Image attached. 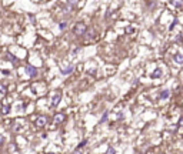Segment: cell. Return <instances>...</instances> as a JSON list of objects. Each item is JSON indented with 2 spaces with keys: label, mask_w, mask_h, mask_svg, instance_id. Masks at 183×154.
<instances>
[{
  "label": "cell",
  "mask_w": 183,
  "mask_h": 154,
  "mask_svg": "<svg viewBox=\"0 0 183 154\" xmlns=\"http://www.w3.org/2000/svg\"><path fill=\"white\" fill-rule=\"evenodd\" d=\"M76 3H77V0H69V4H70V6H74Z\"/></svg>",
  "instance_id": "cell-19"
},
{
  "label": "cell",
  "mask_w": 183,
  "mask_h": 154,
  "mask_svg": "<svg viewBox=\"0 0 183 154\" xmlns=\"http://www.w3.org/2000/svg\"><path fill=\"white\" fill-rule=\"evenodd\" d=\"M107 117H109V111H105L103 116H102V118H100V123H105L107 120Z\"/></svg>",
  "instance_id": "cell-13"
},
{
  "label": "cell",
  "mask_w": 183,
  "mask_h": 154,
  "mask_svg": "<svg viewBox=\"0 0 183 154\" xmlns=\"http://www.w3.org/2000/svg\"><path fill=\"white\" fill-rule=\"evenodd\" d=\"M169 96H170V90H167V88L166 90H162V93H160V99L162 100H166Z\"/></svg>",
  "instance_id": "cell-9"
},
{
  "label": "cell",
  "mask_w": 183,
  "mask_h": 154,
  "mask_svg": "<svg viewBox=\"0 0 183 154\" xmlns=\"http://www.w3.org/2000/svg\"><path fill=\"white\" fill-rule=\"evenodd\" d=\"M60 100H62V96H60V94H54V96L52 97L50 106H52V107H57V106H59V103H60Z\"/></svg>",
  "instance_id": "cell-3"
},
{
  "label": "cell",
  "mask_w": 183,
  "mask_h": 154,
  "mask_svg": "<svg viewBox=\"0 0 183 154\" xmlns=\"http://www.w3.org/2000/svg\"><path fill=\"white\" fill-rule=\"evenodd\" d=\"M66 27H67V22H65V20H63V22H60V23H59V29H60V30H65Z\"/></svg>",
  "instance_id": "cell-12"
},
{
  "label": "cell",
  "mask_w": 183,
  "mask_h": 154,
  "mask_svg": "<svg viewBox=\"0 0 183 154\" xmlns=\"http://www.w3.org/2000/svg\"><path fill=\"white\" fill-rule=\"evenodd\" d=\"M173 4H175L176 7H182V6H183V0H173Z\"/></svg>",
  "instance_id": "cell-15"
},
{
  "label": "cell",
  "mask_w": 183,
  "mask_h": 154,
  "mask_svg": "<svg viewBox=\"0 0 183 154\" xmlns=\"http://www.w3.org/2000/svg\"><path fill=\"white\" fill-rule=\"evenodd\" d=\"M26 73L29 74V77H36L37 76V69L32 64H27L26 66Z\"/></svg>",
  "instance_id": "cell-2"
},
{
  "label": "cell",
  "mask_w": 183,
  "mask_h": 154,
  "mask_svg": "<svg viewBox=\"0 0 183 154\" xmlns=\"http://www.w3.org/2000/svg\"><path fill=\"white\" fill-rule=\"evenodd\" d=\"M10 109H12V107H10V104H7V106H3V109H1V114H9V113H10Z\"/></svg>",
  "instance_id": "cell-10"
},
{
  "label": "cell",
  "mask_w": 183,
  "mask_h": 154,
  "mask_svg": "<svg viewBox=\"0 0 183 154\" xmlns=\"http://www.w3.org/2000/svg\"><path fill=\"white\" fill-rule=\"evenodd\" d=\"M86 144H87V140H83V141H80V143H79V146H77V150H80V149H82V147H84Z\"/></svg>",
  "instance_id": "cell-16"
},
{
  "label": "cell",
  "mask_w": 183,
  "mask_h": 154,
  "mask_svg": "<svg viewBox=\"0 0 183 154\" xmlns=\"http://www.w3.org/2000/svg\"><path fill=\"white\" fill-rule=\"evenodd\" d=\"M173 60H175L176 63H179V64H183V54H180V53H176V54L173 56Z\"/></svg>",
  "instance_id": "cell-8"
},
{
  "label": "cell",
  "mask_w": 183,
  "mask_h": 154,
  "mask_svg": "<svg viewBox=\"0 0 183 154\" xmlns=\"http://www.w3.org/2000/svg\"><path fill=\"white\" fill-rule=\"evenodd\" d=\"M176 24H178V20H173V23L170 24V27H169V29H170V30H173V27H175Z\"/></svg>",
  "instance_id": "cell-18"
},
{
  "label": "cell",
  "mask_w": 183,
  "mask_h": 154,
  "mask_svg": "<svg viewBox=\"0 0 183 154\" xmlns=\"http://www.w3.org/2000/svg\"><path fill=\"white\" fill-rule=\"evenodd\" d=\"M73 70H74V66H73V64H69L67 67H65V69L62 67V69H60V72H62V74H65V76H67V74H70V73H72Z\"/></svg>",
  "instance_id": "cell-4"
},
{
  "label": "cell",
  "mask_w": 183,
  "mask_h": 154,
  "mask_svg": "<svg viewBox=\"0 0 183 154\" xmlns=\"http://www.w3.org/2000/svg\"><path fill=\"white\" fill-rule=\"evenodd\" d=\"M86 32H87V26H86L83 22H79V23L73 27V33L76 36H83Z\"/></svg>",
  "instance_id": "cell-1"
},
{
  "label": "cell",
  "mask_w": 183,
  "mask_h": 154,
  "mask_svg": "<svg viewBox=\"0 0 183 154\" xmlns=\"http://www.w3.org/2000/svg\"><path fill=\"white\" fill-rule=\"evenodd\" d=\"M179 126H182V127H183V117L179 120Z\"/></svg>",
  "instance_id": "cell-22"
},
{
  "label": "cell",
  "mask_w": 183,
  "mask_h": 154,
  "mask_svg": "<svg viewBox=\"0 0 183 154\" xmlns=\"http://www.w3.org/2000/svg\"><path fill=\"white\" fill-rule=\"evenodd\" d=\"M162 74H163V73H162V69H160V67H156L154 72L152 73V78H160Z\"/></svg>",
  "instance_id": "cell-6"
},
{
  "label": "cell",
  "mask_w": 183,
  "mask_h": 154,
  "mask_svg": "<svg viewBox=\"0 0 183 154\" xmlns=\"http://www.w3.org/2000/svg\"><path fill=\"white\" fill-rule=\"evenodd\" d=\"M3 141H4V138H3V136L0 134V144H3Z\"/></svg>",
  "instance_id": "cell-21"
},
{
  "label": "cell",
  "mask_w": 183,
  "mask_h": 154,
  "mask_svg": "<svg viewBox=\"0 0 183 154\" xmlns=\"http://www.w3.org/2000/svg\"><path fill=\"white\" fill-rule=\"evenodd\" d=\"M46 120H47V118H46V116H40V117L36 120V124L39 126V127H43V126L46 124Z\"/></svg>",
  "instance_id": "cell-7"
},
{
  "label": "cell",
  "mask_w": 183,
  "mask_h": 154,
  "mask_svg": "<svg viewBox=\"0 0 183 154\" xmlns=\"http://www.w3.org/2000/svg\"><path fill=\"white\" fill-rule=\"evenodd\" d=\"M117 118H123V113H122V111L117 113Z\"/></svg>",
  "instance_id": "cell-20"
},
{
  "label": "cell",
  "mask_w": 183,
  "mask_h": 154,
  "mask_svg": "<svg viewBox=\"0 0 183 154\" xmlns=\"http://www.w3.org/2000/svg\"><path fill=\"white\" fill-rule=\"evenodd\" d=\"M6 56H7V59H9L12 63H17V57H14L12 53H9V51H7V54H6Z\"/></svg>",
  "instance_id": "cell-11"
},
{
  "label": "cell",
  "mask_w": 183,
  "mask_h": 154,
  "mask_svg": "<svg viewBox=\"0 0 183 154\" xmlns=\"http://www.w3.org/2000/svg\"><path fill=\"white\" fill-rule=\"evenodd\" d=\"M114 153H116V150H114L113 147H109V149H107V154H114Z\"/></svg>",
  "instance_id": "cell-17"
},
{
  "label": "cell",
  "mask_w": 183,
  "mask_h": 154,
  "mask_svg": "<svg viewBox=\"0 0 183 154\" xmlns=\"http://www.w3.org/2000/svg\"><path fill=\"white\" fill-rule=\"evenodd\" d=\"M7 93V87L4 84H0V94H6Z\"/></svg>",
  "instance_id": "cell-14"
},
{
  "label": "cell",
  "mask_w": 183,
  "mask_h": 154,
  "mask_svg": "<svg viewBox=\"0 0 183 154\" xmlns=\"http://www.w3.org/2000/svg\"><path fill=\"white\" fill-rule=\"evenodd\" d=\"M65 120V114L63 113H56L54 117H53V121H54V124H59V123H62Z\"/></svg>",
  "instance_id": "cell-5"
}]
</instances>
